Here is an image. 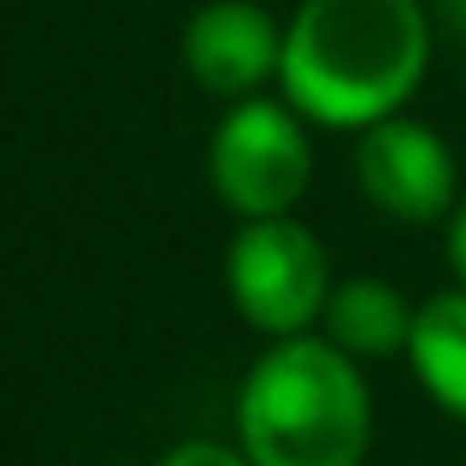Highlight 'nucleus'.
<instances>
[{"mask_svg": "<svg viewBox=\"0 0 466 466\" xmlns=\"http://www.w3.org/2000/svg\"><path fill=\"white\" fill-rule=\"evenodd\" d=\"M207 177L237 218H284L313 183L308 118L272 95H242L218 118Z\"/></svg>", "mask_w": 466, "mask_h": 466, "instance_id": "obj_3", "label": "nucleus"}, {"mask_svg": "<svg viewBox=\"0 0 466 466\" xmlns=\"http://www.w3.org/2000/svg\"><path fill=\"white\" fill-rule=\"evenodd\" d=\"M284 66V24L260 0H207L183 24V71L218 101L260 95Z\"/></svg>", "mask_w": 466, "mask_h": 466, "instance_id": "obj_6", "label": "nucleus"}, {"mask_svg": "<svg viewBox=\"0 0 466 466\" xmlns=\"http://www.w3.org/2000/svg\"><path fill=\"white\" fill-rule=\"evenodd\" d=\"M237 437L254 466H360L372 449V390L330 337H272L237 390Z\"/></svg>", "mask_w": 466, "mask_h": 466, "instance_id": "obj_2", "label": "nucleus"}, {"mask_svg": "<svg viewBox=\"0 0 466 466\" xmlns=\"http://www.w3.org/2000/svg\"><path fill=\"white\" fill-rule=\"evenodd\" d=\"M337 349H349L354 360H378V354H408L413 337V308L396 284L384 278H342L325 301V319H319Z\"/></svg>", "mask_w": 466, "mask_h": 466, "instance_id": "obj_7", "label": "nucleus"}, {"mask_svg": "<svg viewBox=\"0 0 466 466\" xmlns=\"http://www.w3.org/2000/svg\"><path fill=\"white\" fill-rule=\"evenodd\" d=\"M354 177H360L366 201L378 213H390L396 225L455 218V195H461L455 148L431 125H420L408 113L378 118V125L360 130V142H354Z\"/></svg>", "mask_w": 466, "mask_h": 466, "instance_id": "obj_5", "label": "nucleus"}, {"mask_svg": "<svg viewBox=\"0 0 466 466\" xmlns=\"http://www.w3.org/2000/svg\"><path fill=\"white\" fill-rule=\"evenodd\" d=\"M449 266H455V278L466 284V201L455 207V218H449Z\"/></svg>", "mask_w": 466, "mask_h": 466, "instance_id": "obj_10", "label": "nucleus"}, {"mask_svg": "<svg viewBox=\"0 0 466 466\" xmlns=\"http://www.w3.org/2000/svg\"><path fill=\"white\" fill-rule=\"evenodd\" d=\"M408 366L420 390L443 413L466 420V284L437 289L431 301L413 308V337H408Z\"/></svg>", "mask_w": 466, "mask_h": 466, "instance_id": "obj_8", "label": "nucleus"}, {"mask_svg": "<svg viewBox=\"0 0 466 466\" xmlns=\"http://www.w3.org/2000/svg\"><path fill=\"white\" fill-rule=\"evenodd\" d=\"M431 66L420 0H301L284 30L278 89L308 125L366 130L396 118Z\"/></svg>", "mask_w": 466, "mask_h": 466, "instance_id": "obj_1", "label": "nucleus"}, {"mask_svg": "<svg viewBox=\"0 0 466 466\" xmlns=\"http://www.w3.org/2000/svg\"><path fill=\"white\" fill-rule=\"evenodd\" d=\"M225 289L230 308L260 337H301L325 319V301L337 289L330 254L296 218H242V230L225 248Z\"/></svg>", "mask_w": 466, "mask_h": 466, "instance_id": "obj_4", "label": "nucleus"}, {"mask_svg": "<svg viewBox=\"0 0 466 466\" xmlns=\"http://www.w3.org/2000/svg\"><path fill=\"white\" fill-rule=\"evenodd\" d=\"M159 466H254L242 449H230V443H213V437H195V443H177V449H166L159 455Z\"/></svg>", "mask_w": 466, "mask_h": 466, "instance_id": "obj_9", "label": "nucleus"}]
</instances>
